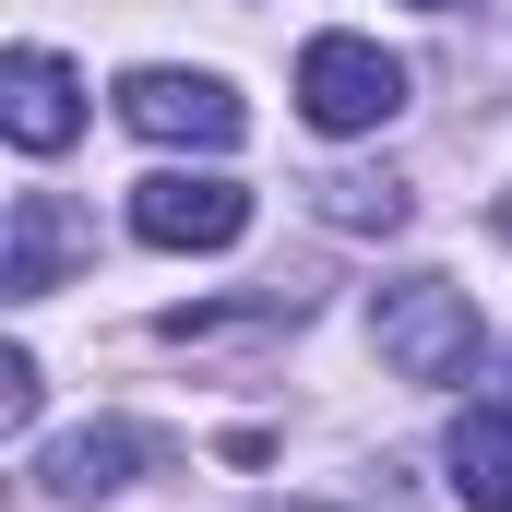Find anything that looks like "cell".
Listing matches in <instances>:
<instances>
[{"label": "cell", "instance_id": "7c38bea8", "mask_svg": "<svg viewBox=\"0 0 512 512\" xmlns=\"http://www.w3.org/2000/svg\"><path fill=\"white\" fill-rule=\"evenodd\" d=\"M417 12H465V0H417Z\"/></svg>", "mask_w": 512, "mask_h": 512}, {"label": "cell", "instance_id": "277c9868", "mask_svg": "<svg viewBox=\"0 0 512 512\" xmlns=\"http://www.w3.org/2000/svg\"><path fill=\"white\" fill-rule=\"evenodd\" d=\"M120 120L143 131V143H191V155H227L239 131H251V108L227 96V72H167V60H143L120 84Z\"/></svg>", "mask_w": 512, "mask_h": 512}, {"label": "cell", "instance_id": "5b68a950", "mask_svg": "<svg viewBox=\"0 0 512 512\" xmlns=\"http://www.w3.org/2000/svg\"><path fill=\"white\" fill-rule=\"evenodd\" d=\"M0 131H12L24 155H60V143L84 131V96H72V60H60V48H12V60H0Z\"/></svg>", "mask_w": 512, "mask_h": 512}, {"label": "cell", "instance_id": "6da1fadb", "mask_svg": "<svg viewBox=\"0 0 512 512\" xmlns=\"http://www.w3.org/2000/svg\"><path fill=\"white\" fill-rule=\"evenodd\" d=\"M370 346H382L393 382H465L489 334H477V298H465V286L405 274V286H382V310H370Z\"/></svg>", "mask_w": 512, "mask_h": 512}, {"label": "cell", "instance_id": "8fae6325", "mask_svg": "<svg viewBox=\"0 0 512 512\" xmlns=\"http://www.w3.org/2000/svg\"><path fill=\"white\" fill-rule=\"evenodd\" d=\"M36 358H24V346H12V358H0V429H12V441H24V429H36Z\"/></svg>", "mask_w": 512, "mask_h": 512}, {"label": "cell", "instance_id": "7a4b0ae2", "mask_svg": "<svg viewBox=\"0 0 512 512\" xmlns=\"http://www.w3.org/2000/svg\"><path fill=\"white\" fill-rule=\"evenodd\" d=\"M298 108H310V131H382L393 108H405V60L393 48H370V36H310L298 48Z\"/></svg>", "mask_w": 512, "mask_h": 512}, {"label": "cell", "instance_id": "30bf717a", "mask_svg": "<svg viewBox=\"0 0 512 512\" xmlns=\"http://www.w3.org/2000/svg\"><path fill=\"white\" fill-rule=\"evenodd\" d=\"M322 215L334 227H405V191L393 179H322Z\"/></svg>", "mask_w": 512, "mask_h": 512}, {"label": "cell", "instance_id": "8992f818", "mask_svg": "<svg viewBox=\"0 0 512 512\" xmlns=\"http://www.w3.org/2000/svg\"><path fill=\"white\" fill-rule=\"evenodd\" d=\"M143 453H155L143 429L96 417V429H72V441H48V453H36V489H48V501H108V489L143 477Z\"/></svg>", "mask_w": 512, "mask_h": 512}, {"label": "cell", "instance_id": "52a82bcc", "mask_svg": "<svg viewBox=\"0 0 512 512\" xmlns=\"http://www.w3.org/2000/svg\"><path fill=\"white\" fill-rule=\"evenodd\" d=\"M441 465H453V501L465 512H512V405H465L453 441H441Z\"/></svg>", "mask_w": 512, "mask_h": 512}, {"label": "cell", "instance_id": "ba28073f", "mask_svg": "<svg viewBox=\"0 0 512 512\" xmlns=\"http://www.w3.org/2000/svg\"><path fill=\"white\" fill-rule=\"evenodd\" d=\"M72 251H84L72 203H60V191H12V262H0V286H12V298H48Z\"/></svg>", "mask_w": 512, "mask_h": 512}, {"label": "cell", "instance_id": "9c48e42d", "mask_svg": "<svg viewBox=\"0 0 512 512\" xmlns=\"http://www.w3.org/2000/svg\"><path fill=\"white\" fill-rule=\"evenodd\" d=\"M286 310H298V298L274 286V298H239V310H167L155 334H167V346H227V334H274Z\"/></svg>", "mask_w": 512, "mask_h": 512}, {"label": "cell", "instance_id": "3957f363", "mask_svg": "<svg viewBox=\"0 0 512 512\" xmlns=\"http://www.w3.org/2000/svg\"><path fill=\"white\" fill-rule=\"evenodd\" d=\"M131 239L143 251H239L251 239V191L215 179V167H155L131 191Z\"/></svg>", "mask_w": 512, "mask_h": 512}]
</instances>
